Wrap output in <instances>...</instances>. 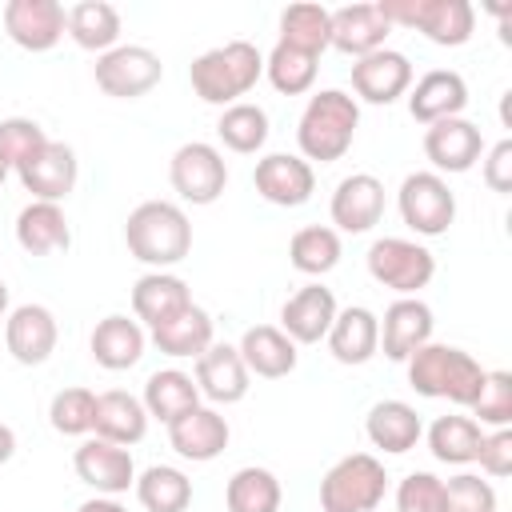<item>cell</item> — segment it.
Here are the masks:
<instances>
[{"mask_svg": "<svg viewBox=\"0 0 512 512\" xmlns=\"http://www.w3.org/2000/svg\"><path fill=\"white\" fill-rule=\"evenodd\" d=\"M124 244L128 252L164 272L172 264H180L192 248V224L184 216V208H176L172 200H144L128 212V224H124Z\"/></svg>", "mask_w": 512, "mask_h": 512, "instance_id": "obj_1", "label": "cell"}, {"mask_svg": "<svg viewBox=\"0 0 512 512\" xmlns=\"http://www.w3.org/2000/svg\"><path fill=\"white\" fill-rule=\"evenodd\" d=\"M260 76H264V56L248 40H228L220 48H208L188 68L192 92L204 104H220V108L240 104V96H248Z\"/></svg>", "mask_w": 512, "mask_h": 512, "instance_id": "obj_2", "label": "cell"}, {"mask_svg": "<svg viewBox=\"0 0 512 512\" xmlns=\"http://www.w3.org/2000/svg\"><path fill=\"white\" fill-rule=\"evenodd\" d=\"M356 124H360V104L340 88H324V92L308 96L300 124H296V144H300L304 160L332 164L352 148Z\"/></svg>", "mask_w": 512, "mask_h": 512, "instance_id": "obj_3", "label": "cell"}, {"mask_svg": "<svg viewBox=\"0 0 512 512\" xmlns=\"http://www.w3.org/2000/svg\"><path fill=\"white\" fill-rule=\"evenodd\" d=\"M408 384L420 392V396H432V400H452V404H472L480 384H484V368L464 352V348H452V344H424L416 348L408 360Z\"/></svg>", "mask_w": 512, "mask_h": 512, "instance_id": "obj_4", "label": "cell"}, {"mask_svg": "<svg viewBox=\"0 0 512 512\" xmlns=\"http://www.w3.org/2000/svg\"><path fill=\"white\" fill-rule=\"evenodd\" d=\"M388 488V472L372 452H352L336 460L320 480L324 512H376Z\"/></svg>", "mask_w": 512, "mask_h": 512, "instance_id": "obj_5", "label": "cell"}, {"mask_svg": "<svg viewBox=\"0 0 512 512\" xmlns=\"http://www.w3.org/2000/svg\"><path fill=\"white\" fill-rule=\"evenodd\" d=\"M376 8L388 24L416 28L440 48L468 44V36L476 28V12L468 0H376Z\"/></svg>", "mask_w": 512, "mask_h": 512, "instance_id": "obj_6", "label": "cell"}, {"mask_svg": "<svg viewBox=\"0 0 512 512\" xmlns=\"http://www.w3.org/2000/svg\"><path fill=\"white\" fill-rule=\"evenodd\" d=\"M368 272L376 284L400 292V296H416L432 276H436V256L404 236H380L368 248Z\"/></svg>", "mask_w": 512, "mask_h": 512, "instance_id": "obj_7", "label": "cell"}, {"mask_svg": "<svg viewBox=\"0 0 512 512\" xmlns=\"http://www.w3.org/2000/svg\"><path fill=\"white\" fill-rule=\"evenodd\" d=\"M400 220L416 236H444L456 220V192L440 172H412L400 184Z\"/></svg>", "mask_w": 512, "mask_h": 512, "instance_id": "obj_8", "label": "cell"}, {"mask_svg": "<svg viewBox=\"0 0 512 512\" xmlns=\"http://www.w3.org/2000/svg\"><path fill=\"white\" fill-rule=\"evenodd\" d=\"M92 76H96V88L104 96H116V100H136L144 92H152L164 76V64L152 48L144 44H116L108 48L96 64H92Z\"/></svg>", "mask_w": 512, "mask_h": 512, "instance_id": "obj_9", "label": "cell"}, {"mask_svg": "<svg viewBox=\"0 0 512 512\" xmlns=\"http://www.w3.org/2000/svg\"><path fill=\"white\" fill-rule=\"evenodd\" d=\"M168 180H172V188H176L180 200H188V204H212L224 192V184H228V164H224V156L212 144L192 140V144H180L172 152Z\"/></svg>", "mask_w": 512, "mask_h": 512, "instance_id": "obj_10", "label": "cell"}, {"mask_svg": "<svg viewBox=\"0 0 512 512\" xmlns=\"http://www.w3.org/2000/svg\"><path fill=\"white\" fill-rule=\"evenodd\" d=\"M4 32L28 52H48L68 32V12L56 0H8Z\"/></svg>", "mask_w": 512, "mask_h": 512, "instance_id": "obj_11", "label": "cell"}, {"mask_svg": "<svg viewBox=\"0 0 512 512\" xmlns=\"http://www.w3.org/2000/svg\"><path fill=\"white\" fill-rule=\"evenodd\" d=\"M252 184L256 192L268 200V204H280V208H300L312 188H316V172L304 156H292V152H272L264 160H256V172H252Z\"/></svg>", "mask_w": 512, "mask_h": 512, "instance_id": "obj_12", "label": "cell"}, {"mask_svg": "<svg viewBox=\"0 0 512 512\" xmlns=\"http://www.w3.org/2000/svg\"><path fill=\"white\" fill-rule=\"evenodd\" d=\"M72 464H76V476H80L88 488H96L100 496H120V492H128V488L136 484L132 452L120 448V444H108V440H100V436L84 440V444L76 448Z\"/></svg>", "mask_w": 512, "mask_h": 512, "instance_id": "obj_13", "label": "cell"}, {"mask_svg": "<svg viewBox=\"0 0 512 512\" xmlns=\"http://www.w3.org/2000/svg\"><path fill=\"white\" fill-rule=\"evenodd\" d=\"M412 84V64L396 48H376L352 64V92L368 104H392L408 92Z\"/></svg>", "mask_w": 512, "mask_h": 512, "instance_id": "obj_14", "label": "cell"}, {"mask_svg": "<svg viewBox=\"0 0 512 512\" xmlns=\"http://www.w3.org/2000/svg\"><path fill=\"white\" fill-rule=\"evenodd\" d=\"M336 296L324 284H304L296 296L284 300L280 308V332L292 344H320L336 320Z\"/></svg>", "mask_w": 512, "mask_h": 512, "instance_id": "obj_15", "label": "cell"}, {"mask_svg": "<svg viewBox=\"0 0 512 512\" xmlns=\"http://www.w3.org/2000/svg\"><path fill=\"white\" fill-rule=\"evenodd\" d=\"M56 316L44 304H20L4 320V344L16 364H44L56 352Z\"/></svg>", "mask_w": 512, "mask_h": 512, "instance_id": "obj_16", "label": "cell"}, {"mask_svg": "<svg viewBox=\"0 0 512 512\" xmlns=\"http://www.w3.org/2000/svg\"><path fill=\"white\" fill-rule=\"evenodd\" d=\"M424 156L440 168V172H468L480 156H484V136L472 120L452 116V120H436L424 128Z\"/></svg>", "mask_w": 512, "mask_h": 512, "instance_id": "obj_17", "label": "cell"}, {"mask_svg": "<svg viewBox=\"0 0 512 512\" xmlns=\"http://www.w3.org/2000/svg\"><path fill=\"white\" fill-rule=\"evenodd\" d=\"M384 216V184L372 172H352L332 192V224L340 232H368Z\"/></svg>", "mask_w": 512, "mask_h": 512, "instance_id": "obj_18", "label": "cell"}, {"mask_svg": "<svg viewBox=\"0 0 512 512\" xmlns=\"http://www.w3.org/2000/svg\"><path fill=\"white\" fill-rule=\"evenodd\" d=\"M432 308L416 296H400L396 304H388L384 320H380V344L388 360H408L416 348H424L432 340Z\"/></svg>", "mask_w": 512, "mask_h": 512, "instance_id": "obj_19", "label": "cell"}, {"mask_svg": "<svg viewBox=\"0 0 512 512\" xmlns=\"http://www.w3.org/2000/svg\"><path fill=\"white\" fill-rule=\"evenodd\" d=\"M20 172V184L36 196V200H48V204H60L72 188H76V152L64 144V140H48Z\"/></svg>", "mask_w": 512, "mask_h": 512, "instance_id": "obj_20", "label": "cell"}, {"mask_svg": "<svg viewBox=\"0 0 512 512\" xmlns=\"http://www.w3.org/2000/svg\"><path fill=\"white\" fill-rule=\"evenodd\" d=\"M196 388L212 404H236L248 396V368L240 360V348L232 344H208L196 356Z\"/></svg>", "mask_w": 512, "mask_h": 512, "instance_id": "obj_21", "label": "cell"}, {"mask_svg": "<svg viewBox=\"0 0 512 512\" xmlns=\"http://www.w3.org/2000/svg\"><path fill=\"white\" fill-rule=\"evenodd\" d=\"M228 420L216 412V408H204V404H196L192 412H184V416H176L172 424H168V440H172V448L184 456V460H196V464H204V460H216L224 448H228Z\"/></svg>", "mask_w": 512, "mask_h": 512, "instance_id": "obj_22", "label": "cell"}, {"mask_svg": "<svg viewBox=\"0 0 512 512\" xmlns=\"http://www.w3.org/2000/svg\"><path fill=\"white\" fill-rule=\"evenodd\" d=\"M464 104H468V84H464V76L452 72V68H436V72L420 76L416 88H412V96H408V112H412V120H420V124L452 120V116L464 112Z\"/></svg>", "mask_w": 512, "mask_h": 512, "instance_id": "obj_23", "label": "cell"}, {"mask_svg": "<svg viewBox=\"0 0 512 512\" xmlns=\"http://www.w3.org/2000/svg\"><path fill=\"white\" fill-rule=\"evenodd\" d=\"M392 32V24L380 16L376 4H348L332 12V36L328 44L340 48L344 56H368L376 48H384V36Z\"/></svg>", "mask_w": 512, "mask_h": 512, "instance_id": "obj_24", "label": "cell"}, {"mask_svg": "<svg viewBox=\"0 0 512 512\" xmlns=\"http://www.w3.org/2000/svg\"><path fill=\"white\" fill-rule=\"evenodd\" d=\"M324 340H328V352L340 364H368L376 356V348H380V320H376L372 308L352 304V308L336 312V320H332Z\"/></svg>", "mask_w": 512, "mask_h": 512, "instance_id": "obj_25", "label": "cell"}, {"mask_svg": "<svg viewBox=\"0 0 512 512\" xmlns=\"http://www.w3.org/2000/svg\"><path fill=\"white\" fill-rule=\"evenodd\" d=\"M92 432H96L100 440H108V444L128 448V444L144 440V432H148V412H144V404H140L132 392H120V388L100 392V396H96Z\"/></svg>", "mask_w": 512, "mask_h": 512, "instance_id": "obj_26", "label": "cell"}, {"mask_svg": "<svg viewBox=\"0 0 512 512\" xmlns=\"http://www.w3.org/2000/svg\"><path fill=\"white\" fill-rule=\"evenodd\" d=\"M192 304V292L180 276L172 272H148L132 284V312H136V324H164L168 316H176L180 308Z\"/></svg>", "mask_w": 512, "mask_h": 512, "instance_id": "obj_27", "label": "cell"}, {"mask_svg": "<svg viewBox=\"0 0 512 512\" xmlns=\"http://www.w3.org/2000/svg\"><path fill=\"white\" fill-rule=\"evenodd\" d=\"M68 240H72V232H68V220H64L60 204L32 200V204L20 208V216H16V244L28 256L60 252V248H68Z\"/></svg>", "mask_w": 512, "mask_h": 512, "instance_id": "obj_28", "label": "cell"}, {"mask_svg": "<svg viewBox=\"0 0 512 512\" xmlns=\"http://www.w3.org/2000/svg\"><path fill=\"white\" fill-rule=\"evenodd\" d=\"M92 360L108 372H124L132 368L140 356H144V328L128 316H104L96 328H92Z\"/></svg>", "mask_w": 512, "mask_h": 512, "instance_id": "obj_29", "label": "cell"}, {"mask_svg": "<svg viewBox=\"0 0 512 512\" xmlns=\"http://www.w3.org/2000/svg\"><path fill=\"white\" fill-rule=\"evenodd\" d=\"M240 360L248 368V376H264V380H280L296 368V344L272 328V324H256L244 332L240 340Z\"/></svg>", "mask_w": 512, "mask_h": 512, "instance_id": "obj_30", "label": "cell"}, {"mask_svg": "<svg viewBox=\"0 0 512 512\" xmlns=\"http://www.w3.org/2000/svg\"><path fill=\"white\" fill-rule=\"evenodd\" d=\"M364 432H368V440L380 452L400 456V452L416 448V440L424 436V424H420V416H416L412 404H404V400H380V404H372V412L364 420Z\"/></svg>", "mask_w": 512, "mask_h": 512, "instance_id": "obj_31", "label": "cell"}, {"mask_svg": "<svg viewBox=\"0 0 512 512\" xmlns=\"http://www.w3.org/2000/svg\"><path fill=\"white\" fill-rule=\"evenodd\" d=\"M152 344L164 352V356H200L208 344H212V316L200 308V304H188L180 308L176 316H168L164 324L152 328Z\"/></svg>", "mask_w": 512, "mask_h": 512, "instance_id": "obj_32", "label": "cell"}, {"mask_svg": "<svg viewBox=\"0 0 512 512\" xmlns=\"http://www.w3.org/2000/svg\"><path fill=\"white\" fill-rule=\"evenodd\" d=\"M140 404H144L148 416L172 424L176 416H184V412H192V408L200 404V388H196V380H192L188 372H180V368H160V372L148 376Z\"/></svg>", "mask_w": 512, "mask_h": 512, "instance_id": "obj_33", "label": "cell"}, {"mask_svg": "<svg viewBox=\"0 0 512 512\" xmlns=\"http://www.w3.org/2000/svg\"><path fill=\"white\" fill-rule=\"evenodd\" d=\"M68 36L88 52H108L120 40V12L108 0H80L68 8Z\"/></svg>", "mask_w": 512, "mask_h": 512, "instance_id": "obj_34", "label": "cell"}, {"mask_svg": "<svg viewBox=\"0 0 512 512\" xmlns=\"http://www.w3.org/2000/svg\"><path fill=\"white\" fill-rule=\"evenodd\" d=\"M136 500L148 512H184L192 504V480L172 464H152L136 476Z\"/></svg>", "mask_w": 512, "mask_h": 512, "instance_id": "obj_35", "label": "cell"}, {"mask_svg": "<svg viewBox=\"0 0 512 512\" xmlns=\"http://www.w3.org/2000/svg\"><path fill=\"white\" fill-rule=\"evenodd\" d=\"M328 36H332V12L328 8H320V4H288L280 12V44L300 48V52L320 60V52L328 48Z\"/></svg>", "mask_w": 512, "mask_h": 512, "instance_id": "obj_36", "label": "cell"}, {"mask_svg": "<svg viewBox=\"0 0 512 512\" xmlns=\"http://www.w3.org/2000/svg\"><path fill=\"white\" fill-rule=\"evenodd\" d=\"M280 480L268 468H236L228 488H224V504L228 512H280Z\"/></svg>", "mask_w": 512, "mask_h": 512, "instance_id": "obj_37", "label": "cell"}, {"mask_svg": "<svg viewBox=\"0 0 512 512\" xmlns=\"http://www.w3.org/2000/svg\"><path fill=\"white\" fill-rule=\"evenodd\" d=\"M288 260L304 276H324L340 264V232L328 224H308L288 240Z\"/></svg>", "mask_w": 512, "mask_h": 512, "instance_id": "obj_38", "label": "cell"}, {"mask_svg": "<svg viewBox=\"0 0 512 512\" xmlns=\"http://www.w3.org/2000/svg\"><path fill=\"white\" fill-rule=\"evenodd\" d=\"M484 428L472 416H440L428 428V448L440 464H472L480 452Z\"/></svg>", "mask_w": 512, "mask_h": 512, "instance_id": "obj_39", "label": "cell"}, {"mask_svg": "<svg viewBox=\"0 0 512 512\" xmlns=\"http://www.w3.org/2000/svg\"><path fill=\"white\" fill-rule=\"evenodd\" d=\"M216 132H220L224 148H232V152H244V156L260 152L268 140V112L260 104H248V100L228 104L216 120Z\"/></svg>", "mask_w": 512, "mask_h": 512, "instance_id": "obj_40", "label": "cell"}, {"mask_svg": "<svg viewBox=\"0 0 512 512\" xmlns=\"http://www.w3.org/2000/svg\"><path fill=\"white\" fill-rule=\"evenodd\" d=\"M264 72H268V80H272L276 92L300 96V92H308L312 80H316V56H308V52L288 48V44L276 40V48H272L268 60H264Z\"/></svg>", "mask_w": 512, "mask_h": 512, "instance_id": "obj_41", "label": "cell"}, {"mask_svg": "<svg viewBox=\"0 0 512 512\" xmlns=\"http://www.w3.org/2000/svg\"><path fill=\"white\" fill-rule=\"evenodd\" d=\"M92 416H96V392H88V388H64L48 404V420L60 436L92 432Z\"/></svg>", "mask_w": 512, "mask_h": 512, "instance_id": "obj_42", "label": "cell"}, {"mask_svg": "<svg viewBox=\"0 0 512 512\" xmlns=\"http://www.w3.org/2000/svg\"><path fill=\"white\" fill-rule=\"evenodd\" d=\"M468 408H472L476 424L508 428L512 424V376L508 372H484V384Z\"/></svg>", "mask_w": 512, "mask_h": 512, "instance_id": "obj_43", "label": "cell"}, {"mask_svg": "<svg viewBox=\"0 0 512 512\" xmlns=\"http://www.w3.org/2000/svg\"><path fill=\"white\" fill-rule=\"evenodd\" d=\"M44 144H48V136H44V128L36 120H28V116L0 120V156H4L8 168H24Z\"/></svg>", "mask_w": 512, "mask_h": 512, "instance_id": "obj_44", "label": "cell"}, {"mask_svg": "<svg viewBox=\"0 0 512 512\" xmlns=\"http://www.w3.org/2000/svg\"><path fill=\"white\" fill-rule=\"evenodd\" d=\"M444 512H496V488L472 472L444 480Z\"/></svg>", "mask_w": 512, "mask_h": 512, "instance_id": "obj_45", "label": "cell"}, {"mask_svg": "<svg viewBox=\"0 0 512 512\" xmlns=\"http://www.w3.org/2000/svg\"><path fill=\"white\" fill-rule=\"evenodd\" d=\"M396 508L400 512H444V480L432 472H408L396 488Z\"/></svg>", "mask_w": 512, "mask_h": 512, "instance_id": "obj_46", "label": "cell"}, {"mask_svg": "<svg viewBox=\"0 0 512 512\" xmlns=\"http://www.w3.org/2000/svg\"><path fill=\"white\" fill-rule=\"evenodd\" d=\"M476 460H480V468L488 472V476H512V432L508 428H496V432H488L484 440H480V452H476Z\"/></svg>", "mask_w": 512, "mask_h": 512, "instance_id": "obj_47", "label": "cell"}, {"mask_svg": "<svg viewBox=\"0 0 512 512\" xmlns=\"http://www.w3.org/2000/svg\"><path fill=\"white\" fill-rule=\"evenodd\" d=\"M484 184L492 192H512V140H500L484 156Z\"/></svg>", "mask_w": 512, "mask_h": 512, "instance_id": "obj_48", "label": "cell"}, {"mask_svg": "<svg viewBox=\"0 0 512 512\" xmlns=\"http://www.w3.org/2000/svg\"><path fill=\"white\" fill-rule=\"evenodd\" d=\"M80 512H128L124 504H116L112 496H96V500H84Z\"/></svg>", "mask_w": 512, "mask_h": 512, "instance_id": "obj_49", "label": "cell"}, {"mask_svg": "<svg viewBox=\"0 0 512 512\" xmlns=\"http://www.w3.org/2000/svg\"><path fill=\"white\" fill-rule=\"evenodd\" d=\"M12 452H16V432L8 424H0V464H8Z\"/></svg>", "mask_w": 512, "mask_h": 512, "instance_id": "obj_50", "label": "cell"}, {"mask_svg": "<svg viewBox=\"0 0 512 512\" xmlns=\"http://www.w3.org/2000/svg\"><path fill=\"white\" fill-rule=\"evenodd\" d=\"M4 312H8V284L0 280V316H4Z\"/></svg>", "mask_w": 512, "mask_h": 512, "instance_id": "obj_51", "label": "cell"}, {"mask_svg": "<svg viewBox=\"0 0 512 512\" xmlns=\"http://www.w3.org/2000/svg\"><path fill=\"white\" fill-rule=\"evenodd\" d=\"M4 176H8V164H4V156H0V184H4Z\"/></svg>", "mask_w": 512, "mask_h": 512, "instance_id": "obj_52", "label": "cell"}]
</instances>
